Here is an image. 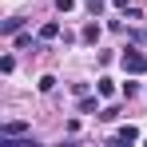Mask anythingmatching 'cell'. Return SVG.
I'll list each match as a JSON object with an SVG mask.
<instances>
[{
    "instance_id": "1",
    "label": "cell",
    "mask_w": 147,
    "mask_h": 147,
    "mask_svg": "<svg viewBox=\"0 0 147 147\" xmlns=\"http://www.w3.org/2000/svg\"><path fill=\"white\" fill-rule=\"evenodd\" d=\"M119 64H123V72H127V76H147V52H135V48H127Z\"/></svg>"
},
{
    "instance_id": "2",
    "label": "cell",
    "mask_w": 147,
    "mask_h": 147,
    "mask_svg": "<svg viewBox=\"0 0 147 147\" xmlns=\"http://www.w3.org/2000/svg\"><path fill=\"white\" fill-rule=\"evenodd\" d=\"M16 135H28V123H4V127H0V139H16Z\"/></svg>"
},
{
    "instance_id": "3",
    "label": "cell",
    "mask_w": 147,
    "mask_h": 147,
    "mask_svg": "<svg viewBox=\"0 0 147 147\" xmlns=\"http://www.w3.org/2000/svg\"><path fill=\"white\" fill-rule=\"evenodd\" d=\"M135 139H139V131H135V127H131V123H127V127H119V131H115V143H135Z\"/></svg>"
},
{
    "instance_id": "4",
    "label": "cell",
    "mask_w": 147,
    "mask_h": 147,
    "mask_svg": "<svg viewBox=\"0 0 147 147\" xmlns=\"http://www.w3.org/2000/svg\"><path fill=\"white\" fill-rule=\"evenodd\" d=\"M56 36H60V24H56V20H48V24L40 28V40H44V44H52Z\"/></svg>"
},
{
    "instance_id": "5",
    "label": "cell",
    "mask_w": 147,
    "mask_h": 147,
    "mask_svg": "<svg viewBox=\"0 0 147 147\" xmlns=\"http://www.w3.org/2000/svg\"><path fill=\"white\" fill-rule=\"evenodd\" d=\"M20 28H24V20H20V16H12V20H4V24H0V32H4V36H16Z\"/></svg>"
},
{
    "instance_id": "6",
    "label": "cell",
    "mask_w": 147,
    "mask_h": 147,
    "mask_svg": "<svg viewBox=\"0 0 147 147\" xmlns=\"http://www.w3.org/2000/svg\"><path fill=\"white\" fill-rule=\"evenodd\" d=\"M96 92H99V96H103V99H107V96H115V84H111V80L103 76V80H99V84H96Z\"/></svg>"
},
{
    "instance_id": "7",
    "label": "cell",
    "mask_w": 147,
    "mask_h": 147,
    "mask_svg": "<svg viewBox=\"0 0 147 147\" xmlns=\"http://www.w3.org/2000/svg\"><path fill=\"white\" fill-rule=\"evenodd\" d=\"M84 40L96 44V40H99V24H88V28H84Z\"/></svg>"
},
{
    "instance_id": "8",
    "label": "cell",
    "mask_w": 147,
    "mask_h": 147,
    "mask_svg": "<svg viewBox=\"0 0 147 147\" xmlns=\"http://www.w3.org/2000/svg\"><path fill=\"white\" fill-rule=\"evenodd\" d=\"M80 111H96V99H92V96H80Z\"/></svg>"
},
{
    "instance_id": "9",
    "label": "cell",
    "mask_w": 147,
    "mask_h": 147,
    "mask_svg": "<svg viewBox=\"0 0 147 147\" xmlns=\"http://www.w3.org/2000/svg\"><path fill=\"white\" fill-rule=\"evenodd\" d=\"M88 12H92V16H99V12H103V0H88Z\"/></svg>"
},
{
    "instance_id": "10",
    "label": "cell",
    "mask_w": 147,
    "mask_h": 147,
    "mask_svg": "<svg viewBox=\"0 0 147 147\" xmlns=\"http://www.w3.org/2000/svg\"><path fill=\"white\" fill-rule=\"evenodd\" d=\"M56 8H60V12H72V8H76V0H56Z\"/></svg>"
},
{
    "instance_id": "11",
    "label": "cell",
    "mask_w": 147,
    "mask_h": 147,
    "mask_svg": "<svg viewBox=\"0 0 147 147\" xmlns=\"http://www.w3.org/2000/svg\"><path fill=\"white\" fill-rule=\"evenodd\" d=\"M111 4H115V8H127V4H131V0H111Z\"/></svg>"
}]
</instances>
